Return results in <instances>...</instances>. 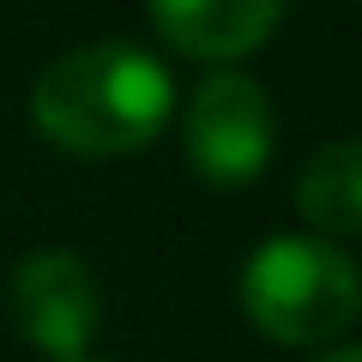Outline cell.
Segmentation results:
<instances>
[{"mask_svg":"<svg viewBox=\"0 0 362 362\" xmlns=\"http://www.w3.org/2000/svg\"><path fill=\"white\" fill-rule=\"evenodd\" d=\"M175 115V85L157 54L133 42H85L30 85V127L73 157L145 151Z\"/></svg>","mask_w":362,"mask_h":362,"instance_id":"obj_1","label":"cell"},{"mask_svg":"<svg viewBox=\"0 0 362 362\" xmlns=\"http://www.w3.org/2000/svg\"><path fill=\"white\" fill-rule=\"evenodd\" d=\"M235 302L272 344H332L362 314V272L326 235H272L247 254Z\"/></svg>","mask_w":362,"mask_h":362,"instance_id":"obj_2","label":"cell"},{"mask_svg":"<svg viewBox=\"0 0 362 362\" xmlns=\"http://www.w3.org/2000/svg\"><path fill=\"white\" fill-rule=\"evenodd\" d=\"M272 145H278V115H272V97L259 90V78L218 66L194 85L181 109V151L194 175H206L211 187H247L266 175Z\"/></svg>","mask_w":362,"mask_h":362,"instance_id":"obj_3","label":"cell"},{"mask_svg":"<svg viewBox=\"0 0 362 362\" xmlns=\"http://www.w3.org/2000/svg\"><path fill=\"white\" fill-rule=\"evenodd\" d=\"M13 320L30 350H42L54 362H78L85 344L97 338V320H103V296H97L90 266L66 247H42V254L18 259Z\"/></svg>","mask_w":362,"mask_h":362,"instance_id":"obj_4","label":"cell"},{"mask_svg":"<svg viewBox=\"0 0 362 362\" xmlns=\"http://www.w3.org/2000/svg\"><path fill=\"white\" fill-rule=\"evenodd\" d=\"M284 6L290 0H151V18L169 49L194 61H242L278 30Z\"/></svg>","mask_w":362,"mask_h":362,"instance_id":"obj_5","label":"cell"},{"mask_svg":"<svg viewBox=\"0 0 362 362\" xmlns=\"http://www.w3.org/2000/svg\"><path fill=\"white\" fill-rule=\"evenodd\" d=\"M296 206L326 242L362 235V139H338L308 157V169L296 181Z\"/></svg>","mask_w":362,"mask_h":362,"instance_id":"obj_6","label":"cell"},{"mask_svg":"<svg viewBox=\"0 0 362 362\" xmlns=\"http://www.w3.org/2000/svg\"><path fill=\"white\" fill-rule=\"evenodd\" d=\"M314 362H362V344H338V350H326V356H314Z\"/></svg>","mask_w":362,"mask_h":362,"instance_id":"obj_7","label":"cell"},{"mask_svg":"<svg viewBox=\"0 0 362 362\" xmlns=\"http://www.w3.org/2000/svg\"><path fill=\"white\" fill-rule=\"evenodd\" d=\"M78 362H90V356H78Z\"/></svg>","mask_w":362,"mask_h":362,"instance_id":"obj_8","label":"cell"}]
</instances>
